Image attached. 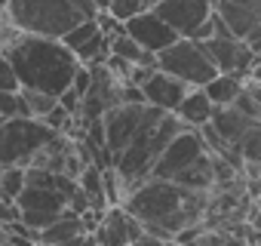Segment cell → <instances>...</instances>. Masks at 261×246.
Wrapping results in <instances>:
<instances>
[{"label":"cell","instance_id":"obj_1","mask_svg":"<svg viewBox=\"0 0 261 246\" xmlns=\"http://www.w3.org/2000/svg\"><path fill=\"white\" fill-rule=\"evenodd\" d=\"M120 206L142 222V231L175 240L209 215V191H191L172 179L148 176L123 197Z\"/></svg>","mask_w":261,"mask_h":246},{"label":"cell","instance_id":"obj_2","mask_svg":"<svg viewBox=\"0 0 261 246\" xmlns=\"http://www.w3.org/2000/svg\"><path fill=\"white\" fill-rule=\"evenodd\" d=\"M0 50H4L7 59L13 62L19 86L40 89V92L56 95V99L71 86V80H74V74L80 68L77 56L56 37L13 31Z\"/></svg>","mask_w":261,"mask_h":246},{"label":"cell","instance_id":"obj_3","mask_svg":"<svg viewBox=\"0 0 261 246\" xmlns=\"http://www.w3.org/2000/svg\"><path fill=\"white\" fill-rule=\"evenodd\" d=\"M185 130V123L172 114V111H160L154 105L145 108V117L139 123V130L133 133V139L126 142V148L111 160V166L117 169V176L126 185V194L133 191L139 182H145L151 176L154 160L160 157V151L172 142L175 133Z\"/></svg>","mask_w":261,"mask_h":246},{"label":"cell","instance_id":"obj_4","mask_svg":"<svg viewBox=\"0 0 261 246\" xmlns=\"http://www.w3.org/2000/svg\"><path fill=\"white\" fill-rule=\"evenodd\" d=\"M95 7L89 0H7L4 16L16 31L56 37L62 40L83 19H95Z\"/></svg>","mask_w":261,"mask_h":246},{"label":"cell","instance_id":"obj_5","mask_svg":"<svg viewBox=\"0 0 261 246\" xmlns=\"http://www.w3.org/2000/svg\"><path fill=\"white\" fill-rule=\"evenodd\" d=\"M59 136L37 117H7L0 120V166H28V160Z\"/></svg>","mask_w":261,"mask_h":246},{"label":"cell","instance_id":"obj_6","mask_svg":"<svg viewBox=\"0 0 261 246\" xmlns=\"http://www.w3.org/2000/svg\"><path fill=\"white\" fill-rule=\"evenodd\" d=\"M157 68L178 77L181 83L188 86H206L218 71L212 68V62L206 59L200 40H191V37H178L175 43H169L166 50L157 53Z\"/></svg>","mask_w":261,"mask_h":246},{"label":"cell","instance_id":"obj_7","mask_svg":"<svg viewBox=\"0 0 261 246\" xmlns=\"http://www.w3.org/2000/svg\"><path fill=\"white\" fill-rule=\"evenodd\" d=\"M200 46H203V53H206V59L212 62L215 71H221V74H237V77H243V80H246V74H249V68H252V62H255L252 46H249L246 40L233 37V34L224 28V22L218 19V13H215V34L206 37V40H200Z\"/></svg>","mask_w":261,"mask_h":246},{"label":"cell","instance_id":"obj_8","mask_svg":"<svg viewBox=\"0 0 261 246\" xmlns=\"http://www.w3.org/2000/svg\"><path fill=\"white\" fill-rule=\"evenodd\" d=\"M212 7L224 28L246 40L252 53L261 46V0H212Z\"/></svg>","mask_w":261,"mask_h":246},{"label":"cell","instance_id":"obj_9","mask_svg":"<svg viewBox=\"0 0 261 246\" xmlns=\"http://www.w3.org/2000/svg\"><path fill=\"white\" fill-rule=\"evenodd\" d=\"M200 154H206V145H203L200 130L185 127V130L175 133L172 142L160 151V157H157L154 166H151V176H154V179H175V176H178L185 166H191Z\"/></svg>","mask_w":261,"mask_h":246},{"label":"cell","instance_id":"obj_10","mask_svg":"<svg viewBox=\"0 0 261 246\" xmlns=\"http://www.w3.org/2000/svg\"><path fill=\"white\" fill-rule=\"evenodd\" d=\"M145 108H148V102H120V105H114V108H108L101 114L105 151H108L111 160L126 148V142L133 139V133L139 130V123L145 117Z\"/></svg>","mask_w":261,"mask_h":246},{"label":"cell","instance_id":"obj_11","mask_svg":"<svg viewBox=\"0 0 261 246\" xmlns=\"http://www.w3.org/2000/svg\"><path fill=\"white\" fill-rule=\"evenodd\" d=\"M178 37H194L197 28L215 13L212 0H160L151 7Z\"/></svg>","mask_w":261,"mask_h":246},{"label":"cell","instance_id":"obj_12","mask_svg":"<svg viewBox=\"0 0 261 246\" xmlns=\"http://www.w3.org/2000/svg\"><path fill=\"white\" fill-rule=\"evenodd\" d=\"M123 31L133 37L139 46H145L148 53H160V50H166L169 43H175L178 40V34L154 13V10H142V13H136V16H129L126 22H123Z\"/></svg>","mask_w":261,"mask_h":246},{"label":"cell","instance_id":"obj_13","mask_svg":"<svg viewBox=\"0 0 261 246\" xmlns=\"http://www.w3.org/2000/svg\"><path fill=\"white\" fill-rule=\"evenodd\" d=\"M92 234H95L98 246H129L142 234V222L136 215H129L120 203H114V206H108L101 212Z\"/></svg>","mask_w":261,"mask_h":246},{"label":"cell","instance_id":"obj_14","mask_svg":"<svg viewBox=\"0 0 261 246\" xmlns=\"http://www.w3.org/2000/svg\"><path fill=\"white\" fill-rule=\"evenodd\" d=\"M188 89H191L188 83H181L178 77H172V74H166V71H160V68H154V71L148 74V80L142 83L145 102L154 105V108H160V111H175Z\"/></svg>","mask_w":261,"mask_h":246},{"label":"cell","instance_id":"obj_15","mask_svg":"<svg viewBox=\"0 0 261 246\" xmlns=\"http://www.w3.org/2000/svg\"><path fill=\"white\" fill-rule=\"evenodd\" d=\"M209 123H212V130L224 139V142H237L252 123H261V120H249L243 111H237L233 105H215L212 108V117H209Z\"/></svg>","mask_w":261,"mask_h":246},{"label":"cell","instance_id":"obj_16","mask_svg":"<svg viewBox=\"0 0 261 246\" xmlns=\"http://www.w3.org/2000/svg\"><path fill=\"white\" fill-rule=\"evenodd\" d=\"M212 108H215V105H212V99L203 92V86H191L172 114L185 123V127H194V130H197V127H203V123H209Z\"/></svg>","mask_w":261,"mask_h":246},{"label":"cell","instance_id":"obj_17","mask_svg":"<svg viewBox=\"0 0 261 246\" xmlns=\"http://www.w3.org/2000/svg\"><path fill=\"white\" fill-rule=\"evenodd\" d=\"M83 231H86V228H83V218H80L77 212L65 209L56 222H49L46 228H40L34 237H37V246H56V243H65V240L83 234Z\"/></svg>","mask_w":261,"mask_h":246},{"label":"cell","instance_id":"obj_18","mask_svg":"<svg viewBox=\"0 0 261 246\" xmlns=\"http://www.w3.org/2000/svg\"><path fill=\"white\" fill-rule=\"evenodd\" d=\"M172 182L191 188V191H212L215 188V169H212V154H200L191 166H185Z\"/></svg>","mask_w":261,"mask_h":246},{"label":"cell","instance_id":"obj_19","mask_svg":"<svg viewBox=\"0 0 261 246\" xmlns=\"http://www.w3.org/2000/svg\"><path fill=\"white\" fill-rule=\"evenodd\" d=\"M108 50H111V56H117V59H123V62H129V65H151V68H157V56L148 53L145 46H139L126 31L111 34V37H108Z\"/></svg>","mask_w":261,"mask_h":246},{"label":"cell","instance_id":"obj_20","mask_svg":"<svg viewBox=\"0 0 261 246\" xmlns=\"http://www.w3.org/2000/svg\"><path fill=\"white\" fill-rule=\"evenodd\" d=\"M178 246H249V240L233 228H200L188 240H178Z\"/></svg>","mask_w":261,"mask_h":246},{"label":"cell","instance_id":"obj_21","mask_svg":"<svg viewBox=\"0 0 261 246\" xmlns=\"http://www.w3.org/2000/svg\"><path fill=\"white\" fill-rule=\"evenodd\" d=\"M243 77H237V74H215L206 86H203V92L212 99V105H233V99L240 95V89H243Z\"/></svg>","mask_w":261,"mask_h":246},{"label":"cell","instance_id":"obj_22","mask_svg":"<svg viewBox=\"0 0 261 246\" xmlns=\"http://www.w3.org/2000/svg\"><path fill=\"white\" fill-rule=\"evenodd\" d=\"M19 95H22V114L25 117H37V120H43L49 111H53V105H56V95H49V92H40V89H19Z\"/></svg>","mask_w":261,"mask_h":246},{"label":"cell","instance_id":"obj_23","mask_svg":"<svg viewBox=\"0 0 261 246\" xmlns=\"http://www.w3.org/2000/svg\"><path fill=\"white\" fill-rule=\"evenodd\" d=\"M233 148L243 157V163H261V123H252V127L233 142Z\"/></svg>","mask_w":261,"mask_h":246},{"label":"cell","instance_id":"obj_24","mask_svg":"<svg viewBox=\"0 0 261 246\" xmlns=\"http://www.w3.org/2000/svg\"><path fill=\"white\" fill-rule=\"evenodd\" d=\"M25 188V166H0V194L16 200Z\"/></svg>","mask_w":261,"mask_h":246},{"label":"cell","instance_id":"obj_25","mask_svg":"<svg viewBox=\"0 0 261 246\" xmlns=\"http://www.w3.org/2000/svg\"><path fill=\"white\" fill-rule=\"evenodd\" d=\"M98 31H101V28H98V22H95V19H83V22H77L71 31H65L62 43H65L71 53H77V50H80V46H83L89 37H95Z\"/></svg>","mask_w":261,"mask_h":246},{"label":"cell","instance_id":"obj_26","mask_svg":"<svg viewBox=\"0 0 261 246\" xmlns=\"http://www.w3.org/2000/svg\"><path fill=\"white\" fill-rule=\"evenodd\" d=\"M142 10H148L145 0H108V13H111L117 22H126L129 16H136V13H142Z\"/></svg>","mask_w":261,"mask_h":246},{"label":"cell","instance_id":"obj_27","mask_svg":"<svg viewBox=\"0 0 261 246\" xmlns=\"http://www.w3.org/2000/svg\"><path fill=\"white\" fill-rule=\"evenodd\" d=\"M19 77H16V68L13 62L7 59V53L0 50V92H19Z\"/></svg>","mask_w":261,"mask_h":246},{"label":"cell","instance_id":"obj_28","mask_svg":"<svg viewBox=\"0 0 261 246\" xmlns=\"http://www.w3.org/2000/svg\"><path fill=\"white\" fill-rule=\"evenodd\" d=\"M22 114V95L19 92H0V120ZM25 117V114H22Z\"/></svg>","mask_w":261,"mask_h":246},{"label":"cell","instance_id":"obj_29","mask_svg":"<svg viewBox=\"0 0 261 246\" xmlns=\"http://www.w3.org/2000/svg\"><path fill=\"white\" fill-rule=\"evenodd\" d=\"M129 246H178L175 240H169V237H157V234H148V231H142Z\"/></svg>","mask_w":261,"mask_h":246},{"label":"cell","instance_id":"obj_30","mask_svg":"<svg viewBox=\"0 0 261 246\" xmlns=\"http://www.w3.org/2000/svg\"><path fill=\"white\" fill-rule=\"evenodd\" d=\"M0 222H4V225H10V222H22V218H19V206H16V200H7L4 194H0Z\"/></svg>","mask_w":261,"mask_h":246},{"label":"cell","instance_id":"obj_31","mask_svg":"<svg viewBox=\"0 0 261 246\" xmlns=\"http://www.w3.org/2000/svg\"><path fill=\"white\" fill-rule=\"evenodd\" d=\"M246 80H252V83H261V59H255V62H252V68H249Z\"/></svg>","mask_w":261,"mask_h":246},{"label":"cell","instance_id":"obj_32","mask_svg":"<svg viewBox=\"0 0 261 246\" xmlns=\"http://www.w3.org/2000/svg\"><path fill=\"white\" fill-rule=\"evenodd\" d=\"M89 4H92L98 13H101V10H108V0H89Z\"/></svg>","mask_w":261,"mask_h":246},{"label":"cell","instance_id":"obj_33","mask_svg":"<svg viewBox=\"0 0 261 246\" xmlns=\"http://www.w3.org/2000/svg\"><path fill=\"white\" fill-rule=\"evenodd\" d=\"M154 4H160V0H145V7H148V10H151Z\"/></svg>","mask_w":261,"mask_h":246},{"label":"cell","instance_id":"obj_34","mask_svg":"<svg viewBox=\"0 0 261 246\" xmlns=\"http://www.w3.org/2000/svg\"><path fill=\"white\" fill-rule=\"evenodd\" d=\"M255 59H261V46H258V50H255Z\"/></svg>","mask_w":261,"mask_h":246},{"label":"cell","instance_id":"obj_35","mask_svg":"<svg viewBox=\"0 0 261 246\" xmlns=\"http://www.w3.org/2000/svg\"><path fill=\"white\" fill-rule=\"evenodd\" d=\"M4 7H7V0H0V10H4Z\"/></svg>","mask_w":261,"mask_h":246},{"label":"cell","instance_id":"obj_36","mask_svg":"<svg viewBox=\"0 0 261 246\" xmlns=\"http://www.w3.org/2000/svg\"><path fill=\"white\" fill-rule=\"evenodd\" d=\"M0 237H4V222H0Z\"/></svg>","mask_w":261,"mask_h":246}]
</instances>
